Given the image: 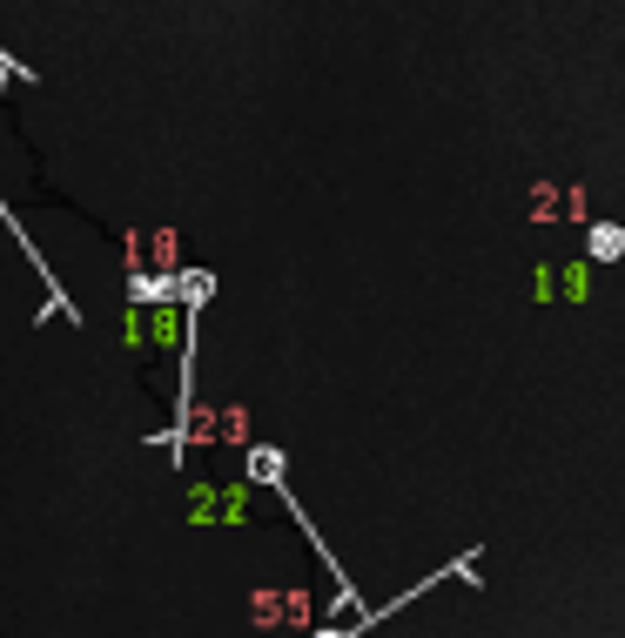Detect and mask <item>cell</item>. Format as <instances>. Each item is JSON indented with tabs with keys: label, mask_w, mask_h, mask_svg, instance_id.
Segmentation results:
<instances>
[{
	"label": "cell",
	"mask_w": 625,
	"mask_h": 638,
	"mask_svg": "<svg viewBox=\"0 0 625 638\" xmlns=\"http://www.w3.org/2000/svg\"><path fill=\"white\" fill-rule=\"evenodd\" d=\"M249 618H256L262 631L309 625V591H256V598H249Z\"/></svg>",
	"instance_id": "1"
},
{
	"label": "cell",
	"mask_w": 625,
	"mask_h": 638,
	"mask_svg": "<svg viewBox=\"0 0 625 638\" xmlns=\"http://www.w3.org/2000/svg\"><path fill=\"white\" fill-rule=\"evenodd\" d=\"M188 437H195V444H243L249 424H243L236 404H222V410H188Z\"/></svg>",
	"instance_id": "2"
},
{
	"label": "cell",
	"mask_w": 625,
	"mask_h": 638,
	"mask_svg": "<svg viewBox=\"0 0 625 638\" xmlns=\"http://www.w3.org/2000/svg\"><path fill=\"white\" fill-rule=\"evenodd\" d=\"M243 511H249V491H195V498H188V517H195V525H236Z\"/></svg>",
	"instance_id": "3"
},
{
	"label": "cell",
	"mask_w": 625,
	"mask_h": 638,
	"mask_svg": "<svg viewBox=\"0 0 625 638\" xmlns=\"http://www.w3.org/2000/svg\"><path fill=\"white\" fill-rule=\"evenodd\" d=\"M249 477H262V484H277V477H283V457H277V451H256V457H249Z\"/></svg>",
	"instance_id": "4"
},
{
	"label": "cell",
	"mask_w": 625,
	"mask_h": 638,
	"mask_svg": "<svg viewBox=\"0 0 625 638\" xmlns=\"http://www.w3.org/2000/svg\"><path fill=\"white\" fill-rule=\"evenodd\" d=\"M618 249H625L618 229H599V235H592V256H618Z\"/></svg>",
	"instance_id": "5"
},
{
	"label": "cell",
	"mask_w": 625,
	"mask_h": 638,
	"mask_svg": "<svg viewBox=\"0 0 625 638\" xmlns=\"http://www.w3.org/2000/svg\"><path fill=\"white\" fill-rule=\"evenodd\" d=\"M317 638H343V631H317Z\"/></svg>",
	"instance_id": "6"
}]
</instances>
